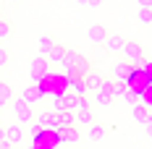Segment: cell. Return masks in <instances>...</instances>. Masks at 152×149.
Masks as SVG:
<instances>
[{"mask_svg":"<svg viewBox=\"0 0 152 149\" xmlns=\"http://www.w3.org/2000/svg\"><path fill=\"white\" fill-rule=\"evenodd\" d=\"M134 71V63L131 60H118V63H113V68H110V73H113V81H126L129 76Z\"/></svg>","mask_w":152,"mask_h":149,"instance_id":"8992f818","label":"cell"},{"mask_svg":"<svg viewBox=\"0 0 152 149\" xmlns=\"http://www.w3.org/2000/svg\"><path fill=\"white\" fill-rule=\"evenodd\" d=\"M121 55L126 60H131V63H144V47L139 45V42H123Z\"/></svg>","mask_w":152,"mask_h":149,"instance_id":"5b68a950","label":"cell"},{"mask_svg":"<svg viewBox=\"0 0 152 149\" xmlns=\"http://www.w3.org/2000/svg\"><path fill=\"white\" fill-rule=\"evenodd\" d=\"M139 8H152V0H137Z\"/></svg>","mask_w":152,"mask_h":149,"instance_id":"4dcf8cb0","label":"cell"},{"mask_svg":"<svg viewBox=\"0 0 152 149\" xmlns=\"http://www.w3.org/2000/svg\"><path fill=\"white\" fill-rule=\"evenodd\" d=\"M79 128L76 126H66V128H61V141L63 144H79Z\"/></svg>","mask_w":152,"mask_h":149,"instance_id":"9a60e30c","label":"cell"},{"mask_svg":"<svg viewBox=\"0 0 152 149\" xmlns=\"http://www.w3.org/2000/svg\"><path fill=\"white\" fill-rule=\"evenodd\" d=\"M3 141H5V128L0 126V144H3Z\"/></svg>","mask_w":152,"mask_h":149,"instance_id":"836d02e7","label":"cell"},{"mask_svg":"<svg viewBox=\"0 0 152 149\" xmlns=\"http://www.w3.org/2000/svg\"><path fill=\"white\" fill-rule=\"evenodd\" d=\"M0 16H3V0H0Z\"/></svg>","mask_w":152,"mask_h":149,"instance_id":"d590c367","label":"cell"},{"mask_svg":"<svg viewBox=\"0 0 152 149\" xmlns=\"http://www.w3.org/2000/svg\"><path fill=\"white\" fill-rule=\"evenodd\" d=\"M92 123H94V115H92V107H89V105L74 113V126H92Z\"/></svg>","mask_w":152,"mask_h":149,"instance_id":"30bf717a","label":"cell"},{"mask_svg":"<svg viewBox=\"0 0 152 149\" xmlns=\"http://www.w3.org/2000/svg\"><path fill=\"white\" fill-rule=\"evenodd\" d=\"M21 100H26L29 105L39 102V100H42V92H39V84H34V81H31L29 86H26V89L21 92Z\"/></svg>","mask_w":152,"mask_h":149,"instance_id":"7c38bea8","label":"cell"},{"mask_svg":"<svg viewBox=\"0 0 152 149\" xmlns=\"http://www.w3.org/2000/svg\"><path fill=\"white\" fill-rule=\"evenodd\" d=\"M74 110H76V94L71 89L53 97V113H74Z\"/></svg>","mask_w":152,"mask_h":149,"instance_id":"7a4b0ae2","label":"cell"},{"mask_svg":"<svg viewBox=\"0 0 152 149\" xmlns=\"http://www.w3.org/2000/svg\"><path fill=\"white\" fill-rule=\"evenodd\" d=\"M5 63H8V50H5V47H0V68H3Z\"/></svg>","mask_w":152,"mask_h":149,"instance_id":"83f0119b","label":"cell"},{"mask_svg":"<svg viewBox=\"0 0 152 149\" xmlns=\"http://www.w3.org/2000/svg\"><path fill=\"white\" fill-rule=\"evenodd\" d=\"M105 37H107V29H105V24H92L89 29H87V39H89L94 47H100V45H105Z\"/></svg>","mask_w":152,"mask_h":149,"instance_id":"ba28073f","label":"cell"},{"mask_svg":"<svg viewBox=\"0 0 152 149\" xmlns=\"http://www.w3.org/2000/svg\"><path fill=\"white\" fill-rule=\"evenodd\" d=\"M100 5H102V0H87L84 3V8H89V11H97Z\"/></svg>","mask_w":152,"mask_h":149,"instance_id":"4316f807","label":"cell"},{"mask_svg":"<svg viewBox=\"0 0 152 149\" xmlns=\"http://www.w3.org/2000/svg\"><path fill=\"white\" fill-rule=\"evenodd\" d=\"M11 100H13V89H11V84H3V81H0V107L8 105Z\"/></svg>","mask_w":152,"mask_h":149,"instance_id":"d6986e66","label":"cell"},{"mask_svg":"<svg viewBox=\"0 0 152 149\" xmlns=\"http://www.w3.org/2000/svg\"><path fill=\"white\" fill-rule=\"evenodd\" d=\"M0 149H16L13 144H8V141H3V144H0Z\"/></svg>","mask_w":152,"mask_h":149,"instance_id":"d6a6232c","label":"cell"},{"mask_svg":"<svg viewBox=\"0 0 152 149\" xmlns=\"http://www.w3.org/2000/svg\"><path fill=\"white\" fill-rule=\"evenodd\" d=\"M137 21L139 24H152V8H139V13H137Z\"/></svg>","mask_w":152,"mask_h":149,"instance_id":"cb8c5ba5","label":"cell"},{"mask_svg":"<svg viewBox=\"0 0 152 149\" xmlns=\"http://www.w3.org/2000/svg\"><path fill=\"white\" fill-rule=\"evenodd\" d=\"M24 149H37V147H34V144H31V147H24Z\"/></svg>","mask_w":152,"mask_h":149,"instance_id":"8d00e7d4","label":"cell"},{"mask_svg":"<svg viewBox=\"0 0 152 149\" xmlns=\"http://www.w3.org/2000/svg\"><path fill=\"white\" fill-rule=\"evenodd\" d=\"M87 105H89V102H87V97H76V110H81V107H87ZM76 110H74V113H76Z\"/></svg>","mask_w":152,"mask_h":149,"instance_id":"f1b7e54d","label":"cell"},{"mask_svg":"<svg viewBox=\"0 0 152 149\" xmlns=\"http://www.w3.org/2000/svg\"><path fill=\"white\" fill-rule=\"evenodd\" d=\"M37 84H39L42 97H45V94L58 97V94H63V92L68 89V78H66L63 73H50V71H47V76L42 78V81H37Z\"/></svg>","mask_w":152,"mask_h":149,"instance_id":"6da1fadb","label":"cell"},{"mask_svg":"<svg viewBox=\"0 0 152 149\" xmlns=\"http://www.w3.org/2000/svg\"><path fill=\"white\" fill-rule=\"evenodd\" d=\"M142 68H144V73H147V78L152 81V60H150V63H142Z\"/></svg>","mask_w":152,"mask_h":149,"instance_id":"f546056e","label":"cell"},{"mask_svg":"<svg viewBox=\"0 0 152 149\" xmlns=\"http://www.w3.org/2000/svg\"><path fill=\"white\" fill-rule=\"evenodd\" d=\"M11 34H13V24H11L8 18H3V16H0V42H3V39H8Z\"/></svg>","mask_w":152,"mask_h":149,"instance_id":"ffe728a7","label":"cell"},{"mask_svg":"<svg viewBox=\"0 0 152 149\" xmlns=\"http://www.w3.org/2000/svg\"><path fill=\"white\" fill-rule=\"evenodd\" d=\"M150 115H152V110L147 107V105H142V102H137L134 107H131V118L137 120L139 126H144V123L150 120Z\"/></svg>","mask_w":152,"mask_h":149,"instance_id":"9c48e42d","label":"cell"},{"mask_svg":"<svg viewBox=\"0 0 152 149\" xmlns=\"http://www.w3.org/2000/svg\"><path fill=\"white\" fill-rule=\"evenodd\" d=\"M13 118L21 123V126H29L31 120H34V110H31V105L26 102V100H16L13 102Z\"/></svg>","mask_w":152,"mask_h":149,"instance_id":"3957f363","label":"cell"},{"mask_svg":"<svg viewBox=\"0 0 152 149\" xmlns=\"http://www.w3.org/2000/svg\"><path fill=\"white\" fill-rule=\"evenodd\" d=\"M107 134V128L102 126V123H92L89 126V131H87V136H89V141H102Z\"/></svg>","mask_w":152,"mask_h":149,"instance_id":"2e32d148","label":"cell"},{"mask_svg":"<svg viewBox=\"0 0 152 149\" xmlns=\"http://www.w3.org/2000/svg\"><path fill=\"white\" fill-rule=\"evenodd\" d=\"M66 52H68V50H66L61 42H55V45L50 47V52H47V60H50V63H61V65H63V60H66Z\"/></svg>","mask_w":152,"mask_h":149,"instance_id":"5bb4252c","label":"cell"},{"mask_svg":"<svg viewBox=\"0 0 152 149\" xmlns=\"http://www.w3.org/2000/svg\"><path fill=\"white\" fill-rule=\"evenodd\" d=\"M5 141L13 144V147H21L24 144V126L16 120L13 126H5Z\"/></svg>","mask_w":152,"mask_h":149,"instance_id":"52a82bcc","label":"cell"},{"mask_svg":"<svg viewBox=\"0 0 152 149\" xmlns=\"http://www.w3.org/2000/svg\"><path fill=\"white\" fill-rule=\"evenodd\" d=\"M53 115H55V113H39V115H37V123H39L42 128H53Z\"/></svg>","mask_w":152,"mask_h":149,"instance_id":"d4e9b609","label":"cell"},{"mask_svg":"<svg viewBox=\"0 0 152 149\" xmlns=\"http://www.w3.org/2000/svg\"><path fill=\"white\" fill-rule=\"evenodd\" d=\"M55 45V42H53V37H50V34H42V37H39V39H37V47H39V55H45L47 58V52H50V47Z\"/></svg>","mask_w":152,"mask_h":149,"instance_id":"e0dca14e","label":"cell"},{"mask_svg":"<svg viewBox=\"0 0 152 149\" xmlns=\"http://www.w3.org/2000/svg\"><path fill=\"white\" fill-rule=\"evenodd\" d=\"M126 81H113V89H110V94H113V100H118V97H123L126 94Z\"/></svg>","mask_w":152,"mask_h":149,"instance_id":"603a6c76","label":"cell"},{"mask_svg":"<svg viewBox=\"0 0 152 149\" xmlns=\"http://www.w3.org/2000/svg\"><path fill=\"white\" fill-rule=\"evenodd\" d=\"M139 102H142V105H147V107L152 110V81L147 84V89L142 92V100H139Z\"/></svg>","mask_w":152,"mask_h":149,"instance_id":"484cf974","label":"cell"},{"mask_svg":"<svg viewBox=\"0 0 152 149\" xmlns=\"http://www.w3.org/2000/svg\"><path fill=\"white\" fill-rule=\"evenodd\" d=\"M123 42H126V39H123V37H118V34H107L105 37V50L107 52H121L123 50Z\"/></svg>","mask_w":152,"mask_h":149,"instance_id":"4fadbf2b","label":"cell"},{"mask_svg":"<svg viewBox=\"0 0 152 149\" xmlns=\"http://www.w3.org/2000/svg\"><path fill=\"white\" fill-rule=\"evenodd\" d=\"M87 73H89V60L81 55V58L76 60V65H74V76H81V78H84Z\"/></svg>","mask_w":152,"mask_h":149,"instance_id":"ac0fdd59","label":"cell"},{"mask_svg":"<svg viewBox=\"0 0 152 149\" xmlns=\"http://www.w3.org/2000/svg\"><path fill=\"white\" fill-rule=\"evenodd\" d=\"M84 78H87V86H89V92L100 89V84H102V76H100V73H94V71H89V73L84 76Z\"/></svg>","mask_w":152,"mask_h":149,"instance_id":"44dd1931","label":"cell"},{"mask_svg":"<svg viewBox=\"0 0 152 149\" xmlns=\"http://www.w3.org/2000/svg\"><path fill=\"white\" fill-rule=\"evenodd\" d=\"M94 102L97 105H110L113 102V94L105 92V89H94Z\"/></svg>","mask_w":152,"mask_h":149,"instance_id":"7402d4cb","label":"cell"},{"mask_svg":"<svg viewBox=\"0 0 152 149\" xmlns=\"http://www.w3.org/2000/svg\"><path fill=\"white\" fill-rule=\"evenodd\" d=\"M144 126H147V136H150V139H152V115H150V120H147Z\"/></svg>","mask_w":152,"mask_h":149,"instance_id":"1f68e13d","label":"cell"},{"mask_svg":"<svg viewBox=\"0 0 152 149\" xmlns=\"http://www.w3.org/2000/svg\"><path fill=\"white\" fill-rule=\"evenodd\" d=\"M76 3H79V5H84V3H87V0H76Z\"/></svg>","mask_w":152,"mask_h":149,"instance_id":"e575fe53","label":"cell"},{"mask_svg":"<svg viewBox=\"0 0 152 149\" xmlns=\"http://www.w3.org/2000/svg\"><path fill=\"white\" fill-rule=\"evenodd\" d=\"M47 71H50V60L45 58V55H37V58L29 63V76H31V81L37 84V81H42L47 76Z\"/></svg>","mask_w":152,"mask_h":149,"instance_id":"277c9868","label":"cell"},{"mask_svg":"<svg viewBox=\"0 0 152 149\" xmlns=\"http://www.w3.org/2000/svg\"><path fill=\"white\" fill-rule=\"evenodd\" d=\"M68 89L74 92L76 97H87V92H89V86H87V78H81V76H74V78L68 81Z\"/></svg>","mask_w":152,"mask_h":149,"instance_id":"8fae6325","label":"cell"}]
</instances>
